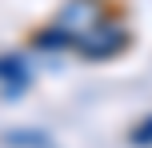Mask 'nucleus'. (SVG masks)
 Returning a JSON list of instances; mask_svg holds the SVG:
<instances>
[{
  "mask_svg": "<svg viewBox=\"0 0 152 148\" xmlns=\"http://www.w3.org/2000/svg\"><path fill=\"white\" fill-rule=\"evenodd\" d=\"M104 0H64V8L56 12V28L64 32V36L80 40L88 36L92 28H100L104 24Z\"/></svg>",
  "mask_w": 152,
  "mask_h": 148,
  "instance_id": "obj_1",
  "label": "nucleus"
},
{
  "mask_svg": "<svg viewBox=\"0 0 152 148\" xmlns=\"http://www.w3.org/2000/svg\"><path fill=\"white\" fill-rule=\"evenodd\" d=\"M124 44H128V32L116 28V24H108V20L100 24V28H92L88 36L76 40V48H80L84 60H108V56H116Z\"/></svg>",
  "mask_w": 152,
  "mask_h": 148,
  "instance_id": "obj_2",
  "label": "nucleus"
},
{
  "mask_svg": "<svg viewBox=\"0 0 152 148\" xmlns=\"http://www.w3.org/2000/svg\"><path fill=\"white\" fill-rule=\"evenodd\" d=\"M0 80L8 84V92L28 88V64H24L20 56H0Z\"/></svg>",
  "mask_w": 152,
  "mask_h": 148,
  "instance_id": "obj_3",
  "label": "nucleus"
},
{
  "mask_svg": "<svg viewBox=\"0 0 152 148\" xmlns=\"http://www.w3.org/2000/svg\"><path fill=\"white\" fill-rule=\"evenodd\" d=\"M64 44H72V36H64L60 28H44V32H36V48H64Z\"/></svg>",
  "mask_w": 152,
  "mask_h": 148,
  "instance_id": "obj_4",
  "label": "nucleus"
},
{
  "mask_svg": "<svg viewBox=\"0 0 152 148\" xmlns=\"http://www.w3.org/2000/svg\"><path fill=\"white\" fill-rule=\"evenodd\" d=\"M132 144H152V120H148V124H140L136 132H132Z\"/></svg>",
  "mask_w": 152,
  "mask_h": 148,
  "instance_id": "obj_5",
  "label": "nucleus"
}]
</instances>
